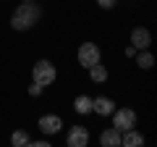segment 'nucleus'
<instances>
[{"instance_id": "2eb2a0df", "label": "nucleus", "mask_w": 157, "mask_h": 147, "mask_svg": "<svg viewBox=\"0 0 157 147\" xmlns=\"http://www.w3.org/2000/svg\"><path fill=\"white\" fill-rule=\"evenodd\" d=\"M42 89H45V87H39V84H29V95H32V97H39V95H42Z\"/></svg>"}, {"instance_id": "4468645a", "label": "nucleus", "mask_w": 157, "mask_h": 147, "mask_svg": "<svg viewBox=\"0 0 157 147\" xmlns=\"http://www.w3.org/2000/svg\"><path fill=\"white\" fill-rule=\"evenodd\" d=\"M29 139H32V137H29L24 129H18V131H13V134H11V145H13V147H24Z\"/></svg>"}, {"instance_id": "f3484780", "label": "nucleus", "mask_w": 157, "mask_h": 147, "mask_svg": "<svg viewBox=\"0 0 157 147\" xmlns=\"http://www.w3.org/2000/svg\"><path fill=\"white\" fill-rule=\"evenodd\" d=\"M97 6H100V8H113V6H115V0H97Z\"/></svg>"}, {"instance_id": "f8f14e48", "label": "nucleus", "mask_w": 157, "mask_h": 147, "mask_svg": "<svg viewBox=\"0 0 157 147\" xmlns=\"http://www.w3.org/2000/svg\"><path fill=\"white\" fill-rule=\"evenodd\" d=\"M86 71H89V79L94 81V84H102V81L107 79V68L102 66V63H94V66L86 68Z\"/></svg>"}, {"instance_id": "9b49d317", "label": "nucleus", "mask_w": 157, "mask_h": 147, "mask_svg": "<svg viewBox=\"0 0 157 147\" xmlns=\"http://www.w3.org/2000/svg\"><path fill=\"white\" fill-rule=\"evenodd\" d=\"M73 110H76L78 116L92 113V97H89V95H78L76 100H73Z\"/></svg>"}, {"instance_id": "6ab92c4d", "label": "nucleus", "mask_w": 157, "mask_h": 147, "mask_svg": "<svg viewBox=\"0 0 157 147\" xmlns=\"http://www.w3.org/2000/svg\"><path fill=\"white\" fill-rule=\"evenodd\" d=\"M21 3H34V0H21Z\"/></svg>"}, {"instance_id": "f03ea898", "label": "nucleus", "mask_w": 157, "mask_h": 147, "mask_svg": "<svg viewBox=\"0 0 157 147\" xmlns=\"http://www.w3.org/2000/svg\"><path fill=\"white\" fill-rule=\"evenodd\" d=\"M55 76H58V71H55V66H52L50 61H37L34 63V68H32V79H34V84H39V87H47V84H52L55 81Z\"/></svg>"}, {"instance_id": "f257e3e1", "label": "nucleus", "mask_w": 157, "mask_h": 147, "mask_svg": "<svg viewBox=\"0 0 157 147\" xmlns=\"http://www.w3.org/2000/svg\"><path fill=\"white\" fill-rule=\"evenodd\" d=\"M39 16H42L39 6H34V3H21V6L13 11V16H11V26L16 29V32H26V29L37 26Z\"/></svg>"}, {"instance_id": "ddd939ff", "label": "nucleus", "mask_w": 157, "mask_h": 147, "mask_svg": "<svg viewBox=\"0 0 157 147\" xmlns=\"http://www.w3.org/2000/svg\"><path fill=\"white\" fill-rule=\"evenodd\" d=\"M136 63H139V68H152L155 66V55H152L149 50H139V55H136Z\"/></svg>"}, {"instance_id": "20e7f679", "label": "nucleus", "mask_w": 157, "mask_h": 147, "mask_svg": "<svg viewBox=\"0 0 157 147\" xmlns=\"http://www.w3.org/2000/svg\"><path fill=\"white\" fill-rule=\"evenodd\" d=\"M113 126H115L118 131L134 129L136 126V113L131 108H115V110H113Z\"/></svg>"}, {"instance_id": "a211bd4d", "label": "nucleus", "mask_w": 157, "mask_h": 147, "mask_svg": "<svg viewBox=\"0 0 157 147\" xmlns=\"http://www.w3.org/2000/svg\"><path fill=\"white\" fill-rule=\"evenodd\" d=\"M126 55L134 58V55H136V47H134V45H128V47H126Z\"/></svg>"}, {"instance_id": "7ed1b4c3", "label": "nucleus", "mask_w": 157, "mask_h": 147, "mask_svg": "<svg viewBox=\"0 0 157 147\" xmlns=\"http://www.w3.org/2000/svg\"><path fill=\"white\" fill-rule=\"evenodd\" d=\"M94 63H102V53L94 42H84V45L78 47V66L84 68H92Z\"/></svg>"}, {"instance_id": "39448f33", "label": "nucleus", "mask_w": 157, "mask_h": 147, "mask_svg": "<svg viewBox=\"0 0 157 147\" xmlns=\"http://www.w3.org/2000/svg\"><path fill=\"white\" fill-rule=\"evenodd\" d=\"M68 147H86L89 145V129L86 126H71V131L66 134Z\"/></svg>"}, {"instance_id": "1a4fd4ad", "label": "nucleus", "mask_w": 157, "mask_h": 147, "mask_svg": "<svg viewBox=\"0 0 157 147\" xmlns=\"http://www.w3.org/2000/svg\"><path fill=\"white\" fill-rule=\"evenodd\" d=\"M92 110L100 116H113V110H115V102L110 100V97H94L92 100Z\"/></svg>"}, {"instance_id": "dca6fc26", "label": "nucleus", "mask_w": 157, "mask_h": 147, "mask_svg": "<svg viewBox=\"0 0 157 147\" xmlns=\"http://www.w3.org/2000/svg\"><path fill=\"white\" fill-rule=\"evenodd\" d=\"M24 147H52V145H50V142H45V139H39V142H32V139H29Z\"/></svg>"}, {"instance_id": "423d86ee", "label": "nucleus", "mask_w": 157, "mask_h": 147, "mask_svg": "<svg viewBox=\"0 0 157 147\" xmlns=\"http://www.w3.org/2000/svg\"><path fill=\"white\" fill-rule=\"evenodd\" d=\"M37 126H39L42 134H58V131L63 129V121H60V116H55V113H45L39 118Z\"/></svg>"}, {"instance_id": "9d476101", "label": "nucleus", "mask_w": 157, "mask_h": 147, "mask_svg": "<svg viewBox=\"0 0 157 147\" xmlns=\"http://www.w3.org/2000/svg\"><path fill=\"white\" fill-rule=\"evenodd\" d=\"M100 145H102V147H121V131H118L115 126L105 129V131L100 134Z\"/></svg>"}, {"instance_id": "6e6552de", "label": "nucleus", "mask_w": 157, "mask_h": 147, "mask_svg": "<svg viewBox=\"0 0 157 147\" xmlns=\"http://www.w3.org/2000/svg\"><path fill=\"white\" fill-rule=\"evenodd\" d=\"M121 147H144V137H141L136 129L121 131Z\"/></svg>"}, {"instance_id": "0eeeda50", "label": "nucleus", "mask_w": 157, "mask_h": 147, "mask_svg": "<svg viewBox=\"0 0 157 147\" xmlns=\"http://www.w3.org/2000/svg\"><path fill=\"white\" fill-rule=\"evenodd\" d=\"M131 45H134L136 50H149V45H152V34H149V29L136 26L134 32H131Z\"/></svg>"}]
</instances>
